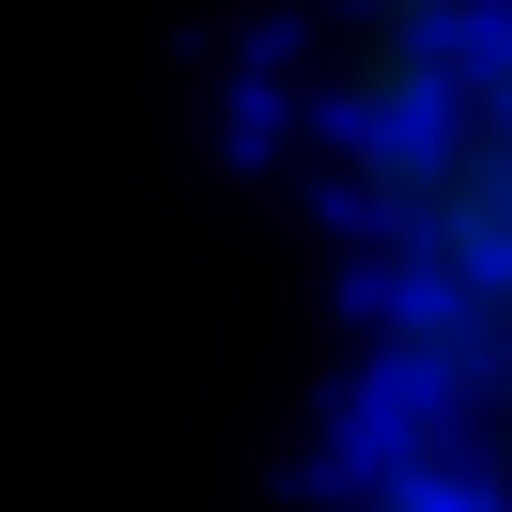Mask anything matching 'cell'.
<instances>
[{
  "label": "cell",
  "instance_id": "obj_1",
  "mask_svg": "<svg viewBox=\"0 0 512 512\" xmlns=\"http://www.w3.org/2000/svg\"><path fill=\"white\" fill-rule=\"evenodd\" d=\"M326 140L373 249L388 419L450 450H512V0L342 16Z\"/></svg>",
  "mask_w": 512,
  "mask_h": 512
},
{
  "label": "cell",
  "instance_id": "obj_3",
  "mask_svg": "<svg viewBox=\"0 0 512 512\" xmlns=\"http://www.w3.org/2000/svg\"><path fill=\"white\" fill-rule=\"evenodd\" d=\"M326 16H450V0H326Z\"/></svg>",
  "mask_w": 512,
  "mask_h": 512
},
{
  "label": "cell",
  "instance_id": "obj_2",
  "mask_svg": "<svg viewBox=\"0 0 512 512\" xmlns=\"http://www.w3.org/2000/svg\"><path fill=\"white\" fill-rule=\"evenodd\" d=\"M357 512H512V450H450V435L388 419L373 466H357Z\"/></svg>",
  "mask_w": 512,
  "mask_h": 512
}]
</instances>
